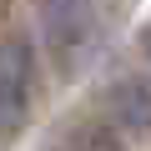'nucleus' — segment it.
<instances>
[{
  "label": "nucleus",
  "instance_id": "nucleus-1",
  "mask_svg": "<svg viewBox=\"0 0 151 151\" xmlns=\"http://www.w3.org/2000/svg\"><path fill=\"white\" fill-rule=\"evenodd\" d=\"M30 106V50L25 40H0V131H15Z\"/></svg>",
  "mask_w": 151,
  "mask_h": 151
},
{
  "label": "nucleus",
  "instance_id": "nucleus-2",
  "mask_svg": "<svg viewBox=\"0 0 151 151\" xmlns=\"http://www.w3.org/2000/svg\"><path fill=\"white\" fill-rule=\"evenodd\" d=\"M45 35L50 45H76L91 35V0H45Z\"/></svg>",
  "mask_w": 151,
  "mask_h": 151
},
{
  "label": "nucleus",
  "instance_id": "nucleus-3",
  "mask_svg": "<svg viewBox=\"0 0 151 151\" xmlns=\"http://www.w3.org/2000/svg\"><path fill=\"white\" fill-rule=\"evenodd\" d=\"M116 96H121V116H126V121H131V116H136V121H151V91H146V86H121Z\"/></svg>",
  "mask_w": 151,
  "mask_h": 151
},
{
  "label": "nucleus",
  "instance_id": "nucleus-4",
  "mask_svg": "<svg viewBox=\"0 0 151 151\" xmlns=\"http://www.w3.org/2000/svg\"><path fill=\"white\" fill-rule=\"evenodd\" d=\"M141 45H146V55H151V30H146V35H141Z\"/></svg>",
  "mask_w": 151,
  "mask_h": 151
}]
</instances>
